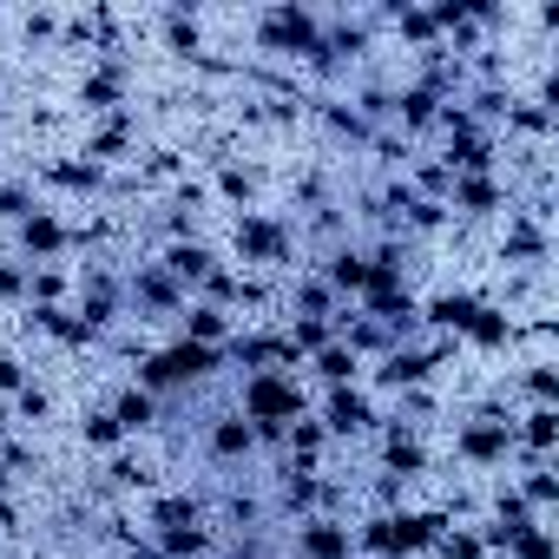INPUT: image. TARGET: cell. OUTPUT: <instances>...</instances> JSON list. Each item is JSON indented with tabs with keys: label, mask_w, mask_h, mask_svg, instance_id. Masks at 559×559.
<instances>
[{
	"label": "cell",
	"mask_w": 559,
	"mask_h": 559,
	"mask_svg": "<svg viewBox=\"0 0 559 559\" xmlns=\"http://www.w3.org/2000/svg\"><path fill=\"white\" fill-rule=\"evenodd\" d=\"M217 191H224L230 204H243V211H250V191H257V178H250V171H237V165H224V171H217Z\"/></svg>",
	"instance_id": "cell-21"
},
{
	"label": "cell",
	"mask_w": 559,
	"mask_h": 559,
	"mask_svg": "<svg viewBox=\"0 0 559 559\" xmlns=\"http://www.w3.org/2000/svg\"><path fill=\"white\" fill-rule=\"evenodd\" d=\"M126 290H132L139 317H185V304H191V297H185V290L171 284V276H165L158 263H139V276H132Z\"/></svg>",
	"instance_id": "cell-8"
},
{
	"label": "cell",
	"mask_w": 559,
	"mask_h": 559,
	"mask_svg": "<svg viewBox=\"0 0 559 559\" xmlns=\"http://www.w3.org/2000/svg\"><path fill=\"white\" fill-rule=\"evenodd\" d=\"M14 230H21V250L34 257V270H40L47 257H60V250H73V230H67V224H60L53 211H34V217H27V224H14Z\"/></svg>",
	"instance_id": "cell-10"
},
{
	"label": "cell",
	"mask_w": 559,
	"mask_h": 559,
	"mask_svg": "<svg viewBox=\"0 0 559 559\" xmlns=\"http://www.w3.org/2000/svg\"><path fill=\"white\" fill-rule=\"evenodd\" d=\"M80 441L99 448V454H119V448H126V428L112 421V408H93V415L80 421Z\"/></svg>",
	"instance_id": "cell-18"
},
{
	"label": "cell",
	"mask_w": 559,
	"mask_h": 559,
	"mask_svg": "<svg viewBox=\"0 0 559 559\" xmlns=\"http://www.w3.org/2000/svg\"><path fill=\"white\" fill-rule=\"evenodd\" d=\"M310 369H317V382H323V389H343V382H356V376H362V356H356V349H343V343H330V349H317V356H310Z\"/></svg>",
	"instance_id": "cell-16"
},
{
	"label": "cell",
	"mask_w": 559,
	"mask_h": 559,
	"mask_svg": "<svg viewBox=\"0 0 559 559\" xmlns=\"http://www.w3.org/2000/svg\"><path fill=\"white\" fill-rule=\"evenodd\" d=\"M21 34H27V40H53V34H60V14H47V8H40V14H27V21H21Z\"/></svg>",
	"instance_id": "cell-24"
},
{
	"label": "cell",
	"mask_w": 559,
	"mask_h": 559,
	"mask_svg": "<svg viewBox=\"0 0 559 559\" xmlns=\"http://www.w3.org/2000/svg\"><path fill=\"white\" fill-rule=\"evenodd\" d=\"M204 448H211V461H243L250 448H257V428L230 408V415H211V428H204Z\"/></svg>",
	"instance_id": "cell-11"
},
{
	"label": "cell",
	"mask_w": 559,
	"mask_h": 559,
	"mask_svg": "<svg viewBox=\"0 0 559 559\" xmlns=\"http://www.w3.org/2000/svg\"><path fill=\"white\" fill-rule=\"evenodd\" d=\"M14 415H21V421H47V415H53V395H47V389H34V382H27V389H21V395H14Z\"/></svg>",
	"instance_id": "cell-22"
},
{
	"label": "cell",
	"mask_w": 559,
	"mask_h": 559,
	"mask_svg": "<svg viewBox=\"0 0 559 559\" xmlns=\"http://www.w3.org/2000/svg\"><path fill=\"white\" fill-rule=\"evenodd\" d=\"M323 284H330L336 297H362V284H369V257H362V250H336V257L323 263Z\"/></svg>",
	"instance_id": "cell-15"
},
{
	"label": "cell",
	"mask_w": 559,
	"mask_h": 559,
	"mask_svg": "<svg viewBox=\"0 0 559 559\" xmlns=\"http://www.w3.org/2000/svg\"><path fill=\"white\" fill-rule=\"evenodd\" d=\"M21 297H27V263L0 257V304H21Z\"/></svg>",
	"instance_id": "cell-23"
},
{
	"label": "cell",
	"mask_w": 559,
	"mask_h": 559,
	"mask_svg": "<svg viewBox=\"0 0 559 559\" xmlns=\"http://www.w3.org/2000/svg\"><path fill=\"white\" fill-rule=\"evenodd\" d=\"M34 211H40L34 185H0V217H8V224H27Z\"/></svg>",
	"instance_id": "cell-20"
},
{
	"label": "cell",
	"mask_w": 559,
	"mask_h": 559,
	"mask_svg": "<svg viewBox=\"0 0 559 559\" xmlns=\"http://www.w3.org/2000/svg\"><path fill=\"white\" fill-rule=\"evenodd\" d=\"M237 336V323L211 304H185V343H204V349H224Z\"/></svg>",
	"instance_id": "cell-14"
},
{
	"label": "cell",
	"mask_w": 559,
	"mask_h": 559,
	"mask_svg": "<svg viewBox=\"0 0 559 559\" xmlns=\"http://www.w3.org/2000/svg\"><path fill=\"white\" fill-rule=\"evenodd\" d=\"M112 421L126 428V441H132V435H145V428L158 421V395H145V389L132 382V389H126V395L112 402Z\"/></svg>",
	"instance_id": "cell-17"
},
{
	"label": "cell",
	"mask_w": 559,
	"mask_h": 559,
	"mask_svg": "<svg viewBox=\"0 0 559 559\" xmlns=\"http://www.w3.org/2000/svg\"><path fill=\"white\" fill-rule=\"evenodd\" d=\"M257 47L263 53H276V60H317V47H323V14H310V8H297V0H284V8H270V14H257Z\"/></svg>",
	"instance_id": "cell-1"
},
{
	"label": "cell",
	"mask_w": 559,
	"mask_h": 559,
	"mask_svg": "<svg viewBox=\"0 0 559 559\" xmlns=\"http://www.w3.org/2000/svg\"><path fill=\"white\" fill-rule=\"evenodd\" d=\"M448 204L467 211V217H487V211L507 204V191H500V178H454V185H448Z\"/></svg>",
	"instance_id": "cell-13"
},
{
	"label": "cell",
	"mask_w": 559,
	"mask_h": 559,
	"mask_svg": "<svg viewBox=\"0 0 559 559\" xmlns=\"http://www.w3.org/2000/svg\"><path fill=\"white\" fill-rule=\"evenodd\" d=\"M448 356H454V343H448V336H435L428 349H389V356H382V369H376V389H408V395H415V389L448 362Z\"/></svg>",
	"instance_id": "cell-5"
},
{
	"label": "cell",
	"mask_w": 559,
	"mask_h": 559,
	"mask_svg": "<svg viewBox=\"0 0 559 559\" xmlns=\"http://www.w3.org/2000/svg\"><path fill=\"white\" fill-rule=\"evenodd\" d=\"M230 243L250 270H276V263H290V224L284 217H270V211H237L230 224Z\"/></svg>",
	"instance_id": "cell-4"
},
{
	"label": "cell",
	"mask_w": 559,
	"mask_h": 559,
	"mask_svg": "<svg viewBox=\"0 0 559 559\" xmlns=\"http://www.w3.org/2000/svg\"><path fill=\"white\" fill-rule=\"evenodd\" d=\"M21 389H27V369L14 356H0V395H21Z\"/></svg>",
	"instance_id": "cell-25"
},
{
	"label": "cell",
	"mask_w": 559,
	"mask_h": 559,
	"mask_svg": "<svg viewBox=\"0 0 559 559\" xmlns=\"http://www.w3.org/2000/svg\"><path fill=\"white\" fill-rule=\"evenodd\" d=\"M8 487H14V474L0 467V520H14V513H8Z\"/></svg>",
	"instance_id": "cell-26"
},
{
	"label": "cell",
	"mask_w": 559,
	"mask_h": 559,
	"mask_svg": "<svg viewBox=\"0 0 559 559\" xmlns=\"http://www.w3.org/2000/svg\"><path fill=\"white\" fill-rule=\"evenodd\" d=\"M507 454H513V415L487 408V415L454 421V461L461 467H500Z\"/></svg>",
	"instance_id": "cell-3"
},
{
	"label": "cell",
	"mask_w": 559,
	"mask_h": 559,
	"mask_svg": "<svg viewBox=\"0 0 559 559\" xmlns=\"http://www.w3.org/2000/svg\"><path fill=\"white\" fill-rule=\"evenodd\" d=\"M40 178L60 191H80V198L106 191V165H93V158H53V165H40Z\"/></svg>",
	"instance_id": "cell-12"
},
{
	"label": "cell",
	"mask_w": 559,
	"mask_h": 559,
	"mask_svg": "<svg viewBox=\"0 0 559 559\" xmlns=\"http://www.w3.org/2000/svg\"><path fill=\"white\" fill-rule=\"evenodd\" d=\"M297 559H356V526L336 513L297 520Z\"/></svg>",
	"instance_id": "cell-6"
},
{
	"label": "cell",
	"mask_w": 559,
	"mask_h": 559,
	"mask_svg": "<svg viewBox=\"0 0 559 559\" xmlns=\"http://www.w3.org/2000/svg\"><path fill=\"white\" fill-rule=\"evenodd\" d=\"M126 80H132V67L112 53L106 67H93V73L80 80V106H86V112H119V106H126Z\"/></svg>",
	"instance_id": "cell-9"
},
{
	"label": "cell",
	"mask_w": 559,
	"mask_h": 559,
	"mask_svg": "<svg viewBox=\"0 0 559 559\" xmlns=\"http://www.w3.org/2000/svg\"><path fill=\"white\" fill-rule=\"evenodd\" d=\"M211 369H224V349H204V343H171V349H152L145 362H139V389L145 395H165V389H191V382H204Z\"/></svg>",
	"instance_id": "cell-2"
},
{
	"label": "cell",
	"mask_w": 559,
	"mask_h": 559,
	"mask_svg": "<svg viewBox=\"0 0 559 559\" xmlns=\"http://www.w3.org/2000/svg\"><path fill=\"white\" fill-rule=\"evenodd\" d=\"M500 552H507V559H552V533H546V526H526V533H513Z\"/></svg>",
	"instance_id": "cell-19"
},
{
	"label": "cell",
	"mask_w": 559,
	"mask_h": 559,
	"mask_svg": "<svg viewBox=\"0 0 559 559\" xmlns=\"http://www.w3.org/2000/svg\"><path fill=\"white\" fill-rule=\"evenodd\" d=\"M323 428H330L336 441L369 435V428H376V402H369V389H356V382L330 389V395H323Z\"/></svg>",
	"instance_id": "cell-7"
}]
</instances>
